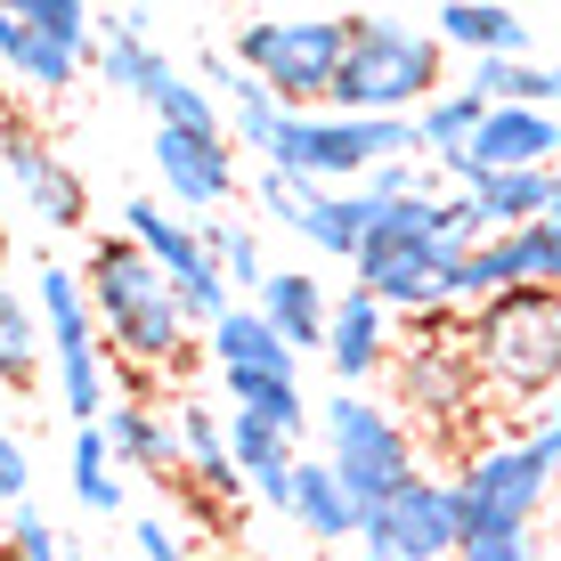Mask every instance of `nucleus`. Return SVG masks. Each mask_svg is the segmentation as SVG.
Instances as JSON below:
<instances>
[{"label":"nucleus","mask_w":561,"mask_h":561,"mask_svg":"<svg viewBox=\"0 0 561 561\" xmlns=\"http://www.w3.org/2000/svg\"><path fill=\"white\" fill-rule=\"evenodd\" d=\"M439 171L463 187L472 171L489 163H561V106H537V99H489V114H480V130L448 154H432Z\"/></svg>","instance_id":"15"},{"label":"nucleus","mask_w":561,"mask_h":561,"mask_svg":"<svg viewBox=\"0 0 561 561\" xmlns=\"http://www.w3.org/2000/svg\"><path fill=\"white\" fill-rule=\"evenodd\" d=\"M196 228H204L211 261L228 268V285H237V294H261L268 261H261V237H253V228H244V220H228V204H220V211H196Z\"/></svg>","instance_id":"33"},{"label":"nucleus","mask_w":561,"mask_h":561,"mask_svg":"<svg viewBox=\"0 0 561 561\" xmlns=\"http://www.w3.org/2000/svg\"><path fill=\"white\" fill-rule=\"evenodd\" d=\"M114 228H130V237H139L147 253L180 277V294H187V309H196V325H211L228 301H237V285H228V268L211 261L196 211L180 220V211H171V196H123V204H114Z\"/></svg>","instance_id":"12"},{"label":"nucleus","mask_w":561,"mask_h":561,"mask_svg":"<svg viewBox=\"0 0 561 561\" xmlns=\"http://www.w3.org/2000/svg\"><path fill=\"white\" fill-rule=\"evenodd\" d=\"M351 25L358 16H334L325 0H301V16H253L237 25V66L261 73L285 106H334L342 57H351Z\"/></svg>","instance_id":"4"},{"label":"nucleus","mask_w":561,"mask_h":561,"mask_svg":"<svg viewBox=\"0 0 561 561\" xmlns=\"http://www.w3.org/2000/svg\"><path fill=\"white\" fill-rule=\"evenodd\" d=\"M382 154H423L415 114H351V106H285L261 163L294 180H366Z\"/></svg>","instance_id":"5"},{"label":"nucleus","mask_w":561,"mask_h":561,"mask_svg":"<svg viewBox=\"0 0 561 561\" xmlns=\"http://www.w3.org/2000/svg\"><path fill=\"white\" fill-rule=\"evenodd\" d=\"M0 147H9V196L33 211L42 228H57V237H73V228H90V187L73 180V163L57 154L42 130L25 123L9 99H0Z\"/></svg>","instance_id":"14"},{"label":"nucleus","mask_w":561,"mask_h":561,"mask_svg":"<svg viewBox=\"0 0 561 561\" xmlns=\"http://www.w3.org/2000/svg\"><path fill=\"white\" fill-rule=\"evenodd\" d=\"M553 285H561V204H553Z\"/></svg>","instance_id":"40"},{"label":"nucleus","mask_w":561,"mask_h":561,"mask_svg":"<svg viewBox=\"0 0 561 561\" xmlns=\"http://www.w3.org/2000/svg\"><path fill=\"white\" fill-rule=\"evenodd\" d=\"M33 301H42V325H49V391H57V415L66 423H99L106 399H114V351H106V325H99V301H90V277L66 261H42L33 268Z\"/></svg>","instance_id":"3"},{"label":"nucleus","mask_w":561,"mask_h":561,"mask_svg":"<svg viewBox=\"0 0 561 561\" xmlns=\"http://www.w3.org/2000/svg\"><path fill=\"white\" fill-rule=\"evenodd\" d=\"M99 423H106L114 456H123L130 472L180 480V415H171V408H147V399H123V391H114Z\"/></svg>","instance_id":"21"},{"label":"nucleus","mask_w":561,"mask_h":561,"mask_svg":"<svg viewBox=\"0 0 561 561\" xmlns=\"http://www.w3.org/2000/svg\"><path fill=\"white\" fill-rule=\"evenodd\" d=\"M82 73H90V49L25 16V42H16V57H9V82H16V90H33V99H66Z\"/></svg>","instance_id":"26"},{"label":"nucleus","mask_w":561,"mask_h":561,"mask_svg":"<svg viewBox=\"0 0 561 561\" xmlns=\"http://www.w3.org/2000/svg\"><path fill=\"white\" fill-rule=\"evenodd\" d=\"M439 49L432 33L399 25V16H358L351 25V57H342V82H334V106L351 114H415L448 73H439Z\"/></svg>","instance_id":"6"},{"label":"nucleus","mask_w":561,"mask_h":561,"mask_svg":"<svg viewBox=\"0 0 561 561\" xmlns=\"http://www.w3.org/2000/svg\"><path fill=\"white\" fill-rule=\"evenodd\" d=\"M114 439H106V423H73V505L82 513H99L114 520L123 513V472H114Z\"/></svg>","instance_id":"29"},{"label":"nucleus","mask_w":561,"mask_h":561,"mask_svg":"<svg viewBox=\"0 0 561 561\" xmlns=\"http://www.w3.org/2000/svg\"><path fill=\"white\" fill-rule=\"evenodd\" d=\"M325 9H351V0H325Z\"/></svg>","instance_id":"43"},{"label":"nucleus","mask_w":561,"mask_h":561,"mask_svg":"<svg viewBox=\"0 0 561 561\" xmlns=\"http://www.w3.org/2000/svg\"><path fill=\"white\" fill-rule=\"evenodd\" d=\"M285 520L309 537V546H358V496L334 463L294 456V496H285Z\"/></svg>","instance_id":"19"},{"label":"nucleus","mask_w":561,"mask_h":561,"mask_svg":"<svg viewBox=\"0 0 561 561\" xmlns=\"http://www.w3.org/2000/svg\"><path fill=\"white\" fill-rule=\"evenodd\" d=\"M130 9H154V0H130Z\"/></svg>","instance_id":"44"},{"label":"nucleus","mask_w":561,"mask_h":561,"mask_svg":"<svg viewBox=\"0 0 561 561\" xmlns=\"http://www.w3.org/2000/svg\"><path fill=\"white\" fill-rule=\"evenodd\" d=\"M537 553V520L520 529H489V537H463V561H529Z\"/></svg>","instance_id":"37"},{"label":"nucleus","mask_w":561,"mask_h":561,"mask_svg":"<svg viewBox=\"0 0 561 561\" xmlns=\"http://www.w3.org/2000/svg\"><path fill=\"white\" fill-rule=\"evenodd\" d=\"M439 42L496 57V49H529V16H513L505 0H439Z\"/></svg>","instance_id":"28"},{"label":"nucleus","mask_w":561,"mask_h":561,"mask_svg":"<svg viewBox=\"0 0 561 561\" xmlns=\"http://www.w3.org/2000/svg\"><path fill=\"white\" fill-rule=\"evenodd\" d=\"M82 277H90V301H99L106 351L123 358V366L171 375V366H180V351H187V334H204L196 309H187V294H180V277H171V268L154 261L130 228H114V237L90 244Z\"/></svg>","instance_id":"1"},{"label":"nucleus","mask_w":561,"mask_h":561,"mask_svg":"<svg viewBox=\"0 0 561 561\" xmlns=\"http://www.w3.org/2000/svg\"><path fill=\"white\" fill-rule=\"evenodd\" d=\"M358 553H375V561H439V553H463V496H456V480L408 472L399 489L366 496V505H358Z\"/></svg>","instance_id":"8"},{"label":"nucleus","mask_w":561,"mask_h":561,"mask_svg":"<svg viewBox=\"0 0 561 561\" xmlns=\"http://www.w3.org/2000/svg\"><path fill=\"white\" fill-rule=\"evenodd\" d=\"M154 180L180 211H220L237 204L244 171H237V130L228 123H154Z\"/></svg>","instance_id":"13"},{"label":"nucleus","mask_w":561,"mask_h":561,"mask_svg":"<svg viewBox=\"0 0 561 561\" xmlns=\"http://www.w3.org/2000/svg\"><path fill=\"white\" fill-rule=\"evenodd\" d=\"M0 196H9V147H0Z\"/></svg>","instance_id":"41"},{"label":"nucleus","mask_w":561,"mask_h":561,"mask_svg":"<svg viewBox=\"0 0 561 561\" xmlns=\"http://www.w3.org/2000/svg\"><path fill=\"white\" fill-rule=\"evenodd\" d=\"M463 342L472 366L489 382V399L537 408L546 391H561V285L553 277H520L505 294L463 309Z\"/></svg>","instance_id":"2"},{"label":"nucleus","mask_w":561,"mask_h":561,"mask_svg":"<svg viewBox=\"0 0 561 561\" xmlns=\"http://www.w3.org/2000/svg\"><path fill=\"white\" fill-rule=\"evenodd\" d=\"M253 204L325 261H358L366 228H375V196H366L358 180H294V171H277V163H261Z\"/></svg>","instance_id":"10"},{"label":"nucleus","mask_w":561,"mask_h":561,"mask_svg":"<svg viewBox=\"0 0 561 561\" xmlns=\"http://www.w3.org/2000/svg\"><path fill=\"white\" fill-rule=\"evenodd\" d=\"M42 358H49V325H42V301L33 285H16L0 268V391H42Z\"/></svg>","instance_id":"23"},{"label":"nucleus","mask_w":561,"mask_h":561,"mask_svg":"<svg viewBox=\"0 0 561 561\" xmlns=\"http://www.w3.org/2000/svg\"><path fill=\"white\" fill-rule=\"evenodd\" d=\"M391 318L399 309L375 294V285H351V294L334 301V318H325V366H334L342 382H375L382 366H391Z\"/></svg>","instance_id":"17"},{"label":"nucleus","mask_w":561,"mask_h":561,"mask_svg":"<svg viewBox=\"0 0 561 561\" xmlns=\"http://www.w3.org/2000/svg\"><path fill=\"white\" fill-rule=\"evenodd\" d=\"M204 351H211V366H285V375H301V342H285V325L268 318L253 294L228 301L220 318L204 325Z\"/></svg>","instance_id":"20"},{"label":"nucleus","mask_w":561,"mask_h":561,"mask_svg":"<svg viewBox=\"0 0 561 561\" xmlns=\"http://www.w3.org/2000/svg\"><path fill=\"white\" fill-rule=\"evenodd\" d=\"M220 99H228V130H237L253 154H268V139H277V123H285V99L261 82V73H244V66L220 82Z\"/></svg>","instance_id":"31"},{"label":"nucleus","mask_w":561,"mask_h":561,"mask_svg":"<svg viewBox=\"0 0 561 561\" xmlns=\"http://www.w3.org/2000/svg\"><path fill=\"white\" fill-rule=\"evenodd\" d=\"M180 472L196 480V496H211V505H237L253 480H244L237 448H228V415L211 408V399H180Z\"/></svg>","instance_id":"18"},{"label":"nucleus","mask_w":561,"mask_h":561,"mask_svg":"<svg viewBox=\"0 0 561 561\" xmlns=\"http://www.w3.org/2000/svg\"><path fill=\"white\" fill-rule=\"evenodd\" d=\"M553 204H561V163H553Z\"/></svg>","instance_id":"42"},{"label":"nucleus","mask_w":561,"mask_h":561,"mask_svg":"<svg viewBox=\"0 0 561 561\" xmlns=\"http://www.w3.org/2000/svg\"><path fill=\"white\" fill-rule=\"evenodd\" d=\"M456 261H463V237H439V228H366L351 268H358V285H375L391 309L432 318V309H456L448 301Z\"/></svg>","instance_id":"11"},{"label":"nucleus","mask_w":561,"mask_h":561,"mask_svg":"<svg viewBox=\"0 0 561 561\" xmlns=\"http://www.w3.org/2000/svg\"><path fill=\"white\" fill-rule=\"evenodd\" d=\"M472 399H489V382H480L472 366V342H415L408 358H399V408H408L423 432H456L463 415H472Z\"/></svg>","instance_id":"16"},{"label":"nucleus","mask_w":561,"mask_h":561,"mask_svg":"<svg viewBox=\"0 0 561 561\" xmlns=\"http://www.w3.org/2000/svg\"><path fill=\"white\" fill-rule=\"evenodd\" d=\"M472 90H480V99H537V106H553L561 66H537L529 49H496V57L472 66Z\"/></svg>","instance_id":"30"},{"label":"nucleus","mask_w":561,"mask_h":561,"mask_svg":"<svg viewBox=\"0 0 561 561\" xmlns=\"http://www.w3.org/2000/svg\"><path fill=\"white\" fill-rule=\"evenodd\" d=\"M220 391H228V408L268 415V423H285L294 439H309V399H301V375H285V366H220Z\"/></svg>","instance_id":"27"},{"label":"nucleus","mask_w":561,"mask_h":561,"mask_svg":"<svg viewBox=\"0 0 561 561\" xmlns=\"http://www.w3.org/2000/svg\"><path fill=\"white\" fill-rule=\"evenodd\" d=\"M463 196L480 211V237L520 228V220H537V211H553V163H489V171L463 180Z\"/></svg>","instance_id":"22"},{"label":"nucleus","mask_w":561,"mask_h":561,"mask_svg":"<svg viewBox=\"0 0 561 561\" xmlns=\"http://www.w3.org/2000/svg\"><path fill=\"white\" fill-rule=\"evenodd\" d=\"M25 496H33V456H25V439L0 423V513L25 505Z\"/></svg>","instance_id":"36"},{"label":"nucleus","mask_w":561,"mask_h":561,"mask_svg":"<svg viewBox=\"0 0 561 561\" xmlns=\"http://www.w3.org/2000/svg\"><path fill=\"white\" fill-rule=\"evenodd\" d=\"M130 553H147V561H180V553H187V537L171 529L163 513H139V520H130Z\"/></svg>","instance_id":"38"},{"label":"nucleus","mask_w":561,"mask_h":561,"mask_svg":"<svg viewBox=\"0 0 561 561\" xmlns=\"http://www.w3.org/2000/svg\"><path fill=\"white\" fill-rule=\"evenodd\" d=\"M253 301L285 325V342H301V351H325V318H334V294H325V277H309V268H268Z\"/></svg>","instance_id":"25"},{"label":"nucleus","mask_w":561,"mask_h":561,"mask_svg":"<svg viewBox=\"0 0 561 561\" xmlns=\"http://www.w3.org/2000/svg\"><path fill=\"white\" fill-rule=\"evenodd\" d=\"M480 114H489V99H480L472 82H456V90H432V99L415 106V130H423V154H448L463 147L480 130Z\"/></svg>","instance_id":"32"},{"label":"nucleus","mask_w":561,"mask_h":561,"mask_svg":"<svg viewBox=\"0 0 561 561\" xmlns=\"http://www.w3.org/2000/svg\"><path fill=\"white\" fill-rule=\"evenodd\" d=\"M553 480H561V456H553L537 432L472 448V463L456 472L463 537H489V529H520V520H537V505L553 496Z\"/></svg>","instance_id":"7"},{"label":"nucleus","mask_w":561,"mask_h":561,"mask_svg":"<svg viewBox=\"0 0 561 561\" xmlns=\"http://www.w3.org/2000/svg\"><path fill=\"white\" fill-rule=\"evenodd\" d=\"M90 66H99V82H106V90H123V99H139V106H147L154 90L180 73V57L154 49V33H147V25H106V42L90 49Z\"/></svg>","instance_id":"24"},{"label":"nucleus","mask_w":561,"mask_h":561,"mask_svg":"<svg viewBox=\"0 0 561 561\" xmlns=\"http://www.w3.org/2000/svg\"><path fill=\"white\" fill-rule=\"evenodd\" d=\"M228 448H237L244 480H261V472H285V463L301 456V439L285 432V423H268V415H244V408H228Z\"/></svg>","instance_id":"34"},{"label":"nucleus","mask_w":561,"mask_h":561,"mask_svg":"<svg viewBox=\"0 0 561 561\" xmlns=\"http://www.w3.org/2000/svg\"><path fill=\"white\" fill-rule=\"evenodd\" d=\"M553 106H561V90H553Z\"/></svg>","instance_id":"45"},{"label":"nucleus","mask_w":561,"mask_h":561,"mask_svg":"<svg viewBox=\"0 0 561 561\" xmlns=\"http://www.w3.org/2000/svg\"><path fill=\"white\" fill-rule=\"evenodd\" d=\"M0 546H9L16 561H66V553H73V537L57 529L49 513H33V505H9V520H0Z\"/></svg>","instance_id":"35"},{"label":"nucleus","mask_w":561,"mask_h":561,"mask_svg":"<svg viewBox=\"0 0 561 561\" xmlns=\"http://www.w3.org/2000/svg\"><path fill=\"white\" fill-rule=\"evenodd\" d=\"M529 432H537V439H546V448L561 456V391H546V399H537V423H529Z\"/></svg>","instance_id":"39"},{"label":"nucleus","mask_w":561,"mask_h":561,"mask_svg":"<svg viewBox=\"0 0 561 561\" xmlns=\"http://www.w3.org/2000/svg\"><path fill=\"white\" fill-rule=\"evenodd\" d=\"M318 439H325V463L351 480L358 505H366V496H382V489H399V480L415 472V439H408V423H399L391 408H375L358 382H342V391L318 408Z\"/></svg>","instance_id":"9"}]
</instances>
